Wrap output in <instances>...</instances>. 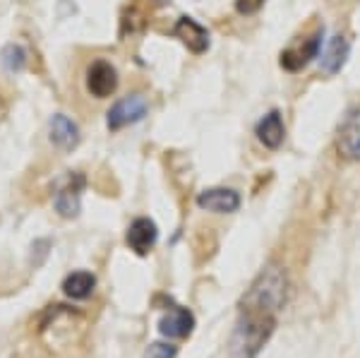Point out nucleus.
Instances as JSON below:
<instances>
[{"label":"nucleus","mask_w":360,"mask_h":358,"mask_svg":"<svg viewBox=\"0 0 360 358\" xmlns=\"http://www.w3.org/2000/svg\"><path fill=\"white\" fill-rule=\"evenodd\" d=\"M288 296V276L281 264H266L255 276L245 296L240 298V310L257 315H278V310L286 305Z\"/></svg>","instance_id":"nucleus-1"},{"label":"nucleus","mask_w":360,"mask_h":358,"mask_svg":"<svg viewBox=\"0 0 360 358\" xmlns=\"http://www.w3.org/2000/svg\"><path fill=\"white\" fill-rule=\"evenodd\" d=\"M276 330L274 315H257L240 310L236 322V332L231 339V354L233 358H257L262 346Z\"/></svg>","instance_id":"nucleus-2"},{"label":"nucleus","mask_w":360,"mask_h":358,"mask_svg":"<svg viewBox=\"0 0 360 358\" xmlns=\"http://www.w3.org/2000/svg\"><path fill=\"white\" fill-rule=\"evenodd\" d=\"M147 111H149L147 96L139 94V91H135V94H127V96L118 99L111 108H108L106 128L111 132H118V130L127 128V125L139 123V120L147 115Z\"/></svg>","instance_id":"nucleus-3"},{"label":"nucleus","mask_w":360,"mask_h":358,"mask_svg":"<svg viewBox=\"0 0 360 358\" xmlns=\"http://www.w3.org/2000/svg\"><path fill=\"white\" fill-rule=\"evenodd\" d=\"M322 41H324V27H317L310 37L303 39V41H295L288 46L286 51H281V60L278 63H281V68L288 72L303 70V68H307L319 56Z\"/></svg>","instance_id":"nucleus-4"},{"label":"nucleus","mask_w":360,"mask_h":358,"mask_svg":"<svg viewBox=\"0 0 360 358\" xmlns=\"http://www.w3.org/2000/svg\"><path fill=\"white\" fill-rule=\"evenodd\" d=\"M86 186L84 176L77 171H70L56 188V195H53V207L60 217L65 219H72L79 215L82 210V190Z\"/></svg>","instance_id":"nucleus-5"},{"label":"nucleus","mask_w":360,"mask_h":358,"mask_svg":"<svg viewBox=\"0 0 360 358\" xmlns=\"http://www.w3.org/2000/svg\"><path fill=\"white\" fill-rule=\"evenodd\" d=\"M86 91H89L94 99H108L115 89H118V70L111 65L108 60L98 58L86 68V77H84Z\"/></svg>","instance_id":"nucleus-6"},{"label":"nucleus","mask_w":360,"mask_h":358,"mask_svg":"<svg viewBox=\"0 0 360 358\" xmlns=\"http://www.w3.org/2000/svg\"><path fill=\"white\" fill-rule=\"evenodd\" d=\"M156 241H159V229H156L154 219L137 217L135 222H132L130 226H127L125 243L139 257L149 255V252H152V248L156 245Z\"/></svg>","instance_id":"nucleus-7"},{"label":"nucleus","mask_w":360,"mask_h":358,"mask_svg":"<svg viewBox=\"0 0 360 358\" xmlns=\"http://www.w3.org/2000/svg\"><path fill=\"white\" fill-rule=\"evenodd\" d=\"M240 193L233 188H207L197 195V207L214 215H233L240 210Z\"/></svg>","instance_id":"nucleus-8"},{"label":"nucleus","mask_w":360,"mask_h":358,"mask_svg":"<svg viewBox=\"0 0 360 358\" xmlns=\"http://www.w3.org/2000/svg\"><path fill=\"white\" fill-rule=\"evenodd\" d=\"M336 152L348 161H360V108H353L336 132Z\"/></svg>","instance_id":"nucleus-9"},{"label":"nucleus","mask_w":360,"mask_h":358,"mask_svg":"<svg viewBox=\"0 0 360 358\" xmlns=\"http://www.w3.org/2000/svg\"><path fill=\"white\" fill-rule=\"evenodd\" d=\"M171 34L188 46L195 56L205 53L209 49V32L195 20V17H188V15L178 17V22H176V27L171 29Z\"/></svg>","instance_id":"nucleus-10"},{"label":"nucleus","mask_w":360,"mask_h":358,"mask_svg":"<svg viewBox=\"0 0 360 358\" xmlns=\"http://www.w3.org/2000/svg\"><path fill=\"white\" fill-rule=\"evenodd\" d=\"M195 330V315L190 308L173 305L168 313L159 320V332L168 339H185Z\"/></svg>","instance_id":"nucleus-11"},{"label":"nucleus","mask_w":360,"mask_h":358,"mask_svg":"<svg viewBox=\"0 0 360 358\" xmlns=\"http://www.w3.org/2000/svg\"><path fill=\"white\" fill-rule=\"evenodd\" d=\"M49 137L58 149H63V152H72V149L79 144V128L70 115L56 113V115H51Z\"/></svg>","instance_id":"nucleus-12"},{"label":"nucleus","mask_w":360,"mask_h":358,"mask_svg":"<svg viewBox=\"0 0 360 358\" xmlns=\"http://www.w3.org/2000/svg\"><path fill=\"white\" fill-rule=\"evenodd\" d=\"M255 135L257 140L264 144L266 149H278L286 140V125H283V118L281 113L276 111H269L266 115L259 118V123L255 125Z\"/></svg>","instance_id":"nucleus-13"},{"label":"nucleus","mask_w":360,"mask_h":358,"mask_svg":"<svg viewBox=\"0 0 360 358\" xmlns=\"http://www.w3.org/2000/svg\"><path fill=\"white\" fill-rule=\"evenodd\" d=\"M96 288V276L86 269H77V272L68 274L63 279V293L72 301H86Z\"/></svg>","instance_id":"nucleus-14"},{"label":"nucleus","mask_w":360,"mask_h":358,"mask_svg":"<svg viewBox=\"0 0 360 358\" xmlns=\"http://www.w3.org/2000/svg\"><path fill=\"white\" fill-rule=\"evenodd\" d=\"M348 53H351V44H348V39L346 37H341V34H336V37L329 41V49H327V53L322 56V68H324V72H329V75H336L344 68V63H346V58Z\"/></svg>","instance_id":"nucleus-15"},{"label":"nucleus","mask_w":360,"mask_h":358,"mask_svg":"<svg viewBox=\"0 0 360 358\" xmlns=\"http://www.w3.org/2000/svg\"><path fill=\"white\" fill-rule=\"evenodd\" d=\"M147 27V15L139 8L135 0H130V5L123 10L120 15V37H127V34H137Z\"/></svg>","instance_id":"nucleus-16"},{"label":"nucleus","mask_w":360,"mask_h":358,"mask_svg":"<svg viewBox=\"0 0 360 358\" xmlns=\"http://www.w3.org/2000/svg\"><path fill=\"white\" fill-rule=\"evenodd\" d=\"M0 63L8 72H22L27 68V51L20 44H8L0 53Z\"/></svg>","instance_id":"nucleus-17"},{"label":"nucleus","mask_w":360,"mask_h":358,"mask_svg":"<svg viewBox=\"0 0 360 358\" xmlns=\"http://www.w3.org/2000/svg\"><path fill=\"white\" fill-rule=\"evenodd\" d=\"M176 356H178V349L166 342H154L144 351V358H176Z\"/></svg>","instance_id":"nucleus-18"},{"label":"nucleus","mask_w":360,"mask_h":358,"mask_svg":"<svg viewBox=\"0 0 360 358\" xmlns=\"http://www.w3.org/2000/svg\"><path fill=\"white\" fill-rule=\"evenodd\" d=\"M266 0H236V13L238 15H257L264 8Z\"/></svg>","instance_id":"nucleus-19"},{"label":"nucleus","mask_w":360,"mask_h":358,"mask_svg":"<svg viewBox=\"0 0 360 358\" xmlns=\"http://www.w3.org/2000/svg\"><path fill=\"white\" fill-rule=\"evenodd\" d=\"M5 118V103H3V99H0V120Z\"/></svg>","instance_id":"nucleus-20"},{"label":"nucleus","mask_w":360,"mask_h":358,"mask_svg":"<svg viewBox=\"0 0 360 358\" xmlns=\"http://www.w3.org/2000/svg\"><path fill=\"white\" fill-rule=\"evenodd\" d=\"M152 3H156V5H166L168 0H152Z\"/></svg>","instance_id":"nucleus-21"}]
</instances>
